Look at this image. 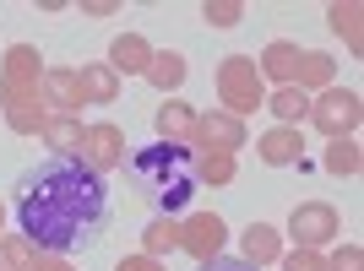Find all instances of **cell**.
I'll return each mask as SVG.
<instances>
[{
    "mask_svg": "<svg viewBox=\"0 0 364 271\" xmlns=\"http://www.w3.org/2000/svg\"><path fill=\"white\" fill-rule=\"evenodd\" d=\"M289 233L299 250H321V244H332L337 233H343V217H337V206H326V201H299V206L289 211Z\"/></svg>",
    "mask_w": 364,
    "mask_h": 271,
    "instance_id": "obj_6",
    "label": "cell"
},
{
    "mask_svg": "<svg viewBox=\"0 0 364 271\" xmlns=\"http://www.w3.org/2000/svg\"><path fill=\"white\" fill-rule=\"evenodd\" d=\"M277 266L283 271H326V255H321V250H294V255H283Z\"/></svg>",
    "mask_w": 364,
    "mask_h": 271,
    "instance_id": "obj_28",
    "label": "cell"
},
{
    "mask_svg": "<svg viewBox=\"0 0 364 271\" xmlns=\"http://www.w3.org/2000/svg\"><path fill=\"white\" fill-rule=\"evenodd\" d=\"M147 60H152V44L141 38V33H120L114 44H109V71L114 76H147Z\"/></svg>",
    "mask_w": 364,
    "mask_h": 271,
    "instance_id": "obj_14",
    "label": "cell"
},
{
    "mask_svg": "<svg viewBox=\"0 0 364 271\" xmlns=\"http://www.w3.org/2000/svg\"><path fill=\"white\" fill-rule=\"evenodd\" d=\"M76 163L92 168V174L104 179L109 168L125 163V131H120V125H109V120L87 125V131H82V147H76Z\"/></svg>",
    "mask_w": 364,
    "mask_h": 271,
    "instance_id": "obj_7",
    "label": "cell"
},
{
    "mask_svg": "<svg viewBox=\"0 0 364 271\" xmlns=\"http://www.w3.org/2000/svg\"><path fill=\"white\" fill-rule=\"evenodd\" d=\"M326 174H337V179H353L364 168V152H359V141H326Z\"/></svg>",
    "mask_w": 364,
    "mask_h": 271,
    "instance_id": "obj_24",
    "label": "cell"
},
{
    "mask_svg": "<svg viewBox=\"0 0 364 271\" xmlns=\"http://www.w3.org/2000/svg\"><path fill=\"white\" fill-rule=\"evenodd\" d=\"M240 244H245V266H277V260L289 255V250H283V228H272V223H250L240 233Z\"/></svg>",
    "mask_w": 364,
    "mask_h": 271,
    "instance_id": "obj_12",
    "label": "cell"
},
{
    "mask_svg": "<svg viewBox=\"0 0 364 271\" xmlns=\"http://www.w3.org/2000/svg\"><path fill=\"white\" fill-rule=\"evenodd\" d=\"M38 98H44L49 114H82V71L76 65H44V82H38Z\"/></svg>",
    "mask_w": 364,
    "mask_h": 271,
    "instance_id": "obj_9",
    "label": "cell"
},
{
    "mask_svg": "<svg viewBox=\"0 0 364 271\" xmlns=\"http://www.w3.org/2000/svg\"><path fill=\"white\" fill-rule=\"evenodd\" d=\"M76 71H82V98H87V104H114V98H120V76L109 71L104 60L76 65Z\"/></svg>",
    "mask_w": 364,
    "mask_h": 271,
    "instance_id": "obj_19",
    "label": "cell"
},
{
    "mask_svg": "<svg viewBox=\"0 0 364 271\" xmlns=\"http://www.w3.org/2000/svg\"><path fill=\"white\" fill-rule=\"evenodd\" d=\"M152 125H158V141H180V147H191V136H196V109L180 104V98H168V104H158Z\"/></svg>",
    "mask_w": 364,
    "mask_h": 271,
    "instance_id": "obj_15",
    "label": "cell"
},
{
    "mask_svg": "<svg viewBox=\"0 0 364 271\" xmlns=\"http://www.w3.org/2000/svg\"><path fill=\"white\" fill-rule=\"evenodd\" d=\"M82 131H87V125H82V114H49L44 120V147L55 152V157H76V147H82Z\"/></svg>",
    "mask_w": 364,
    "mask_h": 271,
    "instance_id": "obj_17",
    "label": "cell"
},
{
    "mask_svg": "<svg viewBox=\"0 0 364 271\" xmlns=\"http://www.w3.org/2000/svg\"><path fill=\"white\" fill-rule=\"evenodd\" d=\"M201 16H207V28H240V22H245V6H240V0H207Z\"/></svg>",
    "mask_w": 364,
    "mask_h": 271,
    "instance_id": "obj_26",
    "label": "cell"
},
{
    "mask_svg": "<svg viewBox=\"0 0 364 271\" xmlns=\"http://www.w3.org/2000/svg\"><path fill=\"white\" fill-rule=\"evenodd\" d=\"M326 16H332V33L343 38V44H348V55H359V49H364V28H359V16H364V11L353 6V0H337Z\"/></svg>",
    "mask_w": 364,
    "mask_h": 271,
    "instance_id": "obj_21",
    "label": "cell"
},
{
    "mask_svg": "<svg viewBox=\"0 0 364 271\" xmlns=\"http://www.w3.org/2000/svg\"><path fill=\"white\" fill-rule=\"evenodd\" d=\"M33 271H76V266L65 255H38V260H33Z\"/></svg>",
    "mask_w": 364,
    "mask_h": 271,
    "instance_id": "obj_31",
    "label": "cell"
},
{
    "mask_svg": "<svg viewBox=\"0 0 364 271\" xmlns=\"http://www.w3.org/2000/svg\"><path fill=\"white\" fill-rule=\"evenodd\" d=\"M104 179L76 157H49V163L28 168L16 184V223L38 255H65L76 244H87L104 223Z\"/></svg>",
    "mask_w": 364,
    "mask_h": 271,
    "instance_id": "obj_1",
    "label": "cell"
},
{
    "mask_svg": "<svg viewBox=\"0 0 364 271\" xmlns=\"http://www.w3.org/2000/svg\"><path fill=\"white\" fill-rule=\"evenodd\" d=\"M120 11V0H87V6H82V16H114Z\"/></svg>",
    "mask_w": 364,
    "mask_h": 271,
    "instance_id": "obj_32",
    "label": "cell"
},
{
    "mask_svg": "<svg viewBox=\"0 0 364 271\" xmlns=\"http://www.w3.org/2000/svg\"><path fill=\"white\" fill-rule=\"evenodd\" d=\"M38 82H44V55L33 44H11L6 60H0V109H6V125L16 136H38L49 120Z\"/></svg>",
    "mask_w": 364,
    "mask_h": 271,
    "instance_id": "obj_3",
    "label": "cell"
},
{
    "mask_svg": "<svg viewBox=\"0 0 364 271\" xmlns=\"http://www.w3.org/2000/svg\"><path fill=\"white\" fill-rule=\"evenodd\" d=\"M256 157H261L267 168L304 163V136H299V125H272L267 136H256Z\"/></svg>",
    "mask_w": 364,
    "mask_h": 271,
    "instance_id": "obj_11",
    "label": "cell"
},
{
    "mask_svg": "<svg viewBox=\"0 0 364 271\" xmlns=\"http://www.w3.org/2000/svg\"><path fill=\"white\" fill-rule=\"evenodd\" d=\"M326 271H364V250L359 244H337L326 255Z\"/></svg>",
    "mask_w": 364,
    "mask_h": 271,
    "instance_id": "obj_27",
    "label": "cell"
},
{
    "mask_svg": "<svg viewBox=\"0 0 364 271\" xmlns=\"http://www.w3.org/2000/svg\"><path fill=\"white\" fill-rule=\"evenodd\" d=\"M131 174H136L141 196L158 201V217H174L185 201L196 196V157L180 141H158V147H141L131 157Z\"/></svg>",
    "mask_w": 364,
    "mask_h": 271,
    "instance_id": "obj_2",
    "label": "cell"
},
{
    "mask_svg": "<svg viewBox=\"0 0 364 271\" xmlns=\"http://www.w3.org/2000/svg\"><path fill=\"white\" fill-rule=\"evenodd\" d=\"M234 174H240V163H234L228 152H201V157H196V184L223 190V184H234Z\"/></svg>",
    "mask_w": 364,
    "mask_h": 271,
    "instance_id": "obj_23",
    "label": "cell"
},
{
    "mask_svg": "<svg viewBox=\"0 0 364 271\" xmlns=\"http://www.w3.org/2000/svg\"><path fill=\"white\" fill-rule=\"evenodd\" d=\"M168 250H180V223H174V217H152L147 233H141V255L164 260Z\"/></svg>",
    "mask_w": 364,
    "mask_h": 271,
    "instance_id": "obj_22",
    "label": "cell"
},
{
    "mask_svg": "<svg viewBox=\"0 0 364 271\" xmlns=\"http://www.w3.org/2000/svg\"><path fill=\"white\" fill-rule=\"evenodd\" d=\"M196 271H256V266H245V260H234V255H213V260H201Z\"/></svg>",
    "mask_w": 364,
    "mask_h": 271,
    "instance_id": "obj_30",
    "label": "cell"
},
{
    "mask_svg": "<svg viewBox=\"0 0 364 271\" xmlns=\"http://www.w3.org/2000/svg\"><path fill=\"white\" fill-rule=\"evenodd\" d=\"M218 104H223V114H234V120H245V114H256V109L267 104V82H261V71H256V55H228V60L218 65Z\"/></svg>",
    "mask_w": 364,
    "mask_h": 271,
    "instance_id": "obj_4",
    "label": "cell"
},
{
    "mask_svg": "<svg viewBox=\"0 0 364 271\" xmlns=\"http://www.w3.org/2000/svg\"><path fill=\"white\" fill-rule=\"evenodd\" d=\"M0 271H6V266H0Z\"/></svg>",
    "mask_w": 364,
    "mask_h": 271,
    "instance_id": "obj_34",
    "label": "cell"
},
{
    "mask_svg": "<svg viewBox=\"0 0 364 271\" xmlns=\"http://www.w3.org/2000/svg\"><path fill=\"white\" fill-rule=\"evenodd\" d=\"M223 239H228V228H223L218 211H196V217H185V223H180V250H185V255H196V266H201V260H213V255H223Z\"/></svg>",
    "mask_w": 364,
    "mask_h": 271,
    "instance_id": "obj_10",
    "label": "cell"
},
{
    "mask_svg": "<svg viewBox=\"0 0 364 271\" xmlns=\"http://www.w3.org/2000/svg\"><path fill=\"white\" fill-rule=\"evenodd\" d=\"M294 87L310 98V92H326L337 87V60L332 55H321V49H304L299 55V71H294Z\"/></svg>",
    "mask_w": 364,
    "mask_h": 271,
    "instance_id": "obj_16",
    "label": "cell"
},
{
    "mask_svg": "<svg viewBox=\"0 0 364 271\" xmlns=\"http://www.w3.org/2000/svg\"><path fill=\"white\" fill-rule=\"evenodd\" d=\"M304 120L316 125L326 141H353V131H359V120H364V104H359L353 87H326V92L310 98V114H304Z\"/></svg>",
    "mask_w": 364,
    "mask_h": 271,
    "instance_id": "obj_5",
    "label": "cell"
},
{
    "mask_svg": "<svg viewBox=\"0 0 364 271\" xmlns=\"http://www.w3.org/2000/svg\"><path fill=\"white\" fill-rule=\"evenodd\" d=\"M114 271H168V266H164V260H152V255H125Z\"/></svg>",
    "mask_w": 364,
    "mask_h": 271,
    "instance_id": "obj_29",
    "label": "cell"
},
{
    "mask_svg": "<svg viewBox=\"0 0 364 271\" xmlns=\"http://www.w3.org/2000/svg\"><path fill=\"white\" fill-rule=\"evenodd\" d=\"M0 233H6V206H0Z\"/></svg>",
    "mask_w": 364,
    "mask_h": 271,
    "instance_id": "obj_33",
    "label": "cell"
},
{
    "mask_svg": "<svg viewBox=\"0 0 364 271\" xmlns=\"http://www.w3.org/2000/svg\"><path fill=\"white\" fill-rule=\"evenodd\" d=\"M299 55H304L299 44H289V38H272V44L261 49V60H256L261 82H277V87H294V71H299Z\"/></svg>",
    "mask_w": 364,
    "mask_h": 271,
    "instance_id": "obj_13",
    "label": "cell"
},
{
    "mask_svg": "<svg viewBox=\"0 0 364 271\" xmlns=\"http://www.w3.org/2000/svg\"><path fill=\"white\" fill-rule=\"evenodd\" d=\"M33 260H38V250H33L22 233H6V239H0V266L6 271H33Z\"/></svg>",
    "mask_w": 364,
    "mask_h": 271,
    "instance_id": "obj_25",
    "label": "cell"
},
{
    "mask_svg": "<svg viewBox=\"0 0 364 271\" xmlns=\"http://www.w3.org/2000/svg\"><path fill=\"white\" fill-rule=\"evenodd\" d=\"M261 109H272V114H277V125H299L304 114H310V98H304L299 87H272Z\"/></svg>",
    "mask_w": 364,
    "mask_h": 271,
    "instance_id": "obj_20",
    "label": "cell"
},
{
    "mask_svg": "<svg viewBox=\"0 0 364 271\" xmlns=\"http://www.w3.org/2000/svg\"><path fill=\"white\" fill-rule=\"evenodd\" d=\"M147 82H152L158 92H168V98H174V92L185 87V55H180V49H152Z\"/></svg>",
    "mask_w": 364,
    "mask_h": 271,
    "instance_id": "obj_18",
    "label": "cell"
},
{
    "mask_svg": "<svg viewBox=\"0 0 364 271\" xmlns=\"http://www.w3.org/2000/svg\"><path fill=\"white\" fill-rule=\"evenodd\" d=\"M191 147L201 152H234L250 147V136H245V120H234V114H223V109H207V114H196V136H191Z\"/></svg>",
    "mask_w": 364,
    "mask_h": 271,
    "instance_id": "obj_8",
    "label": "cell"
}]
</instances>
